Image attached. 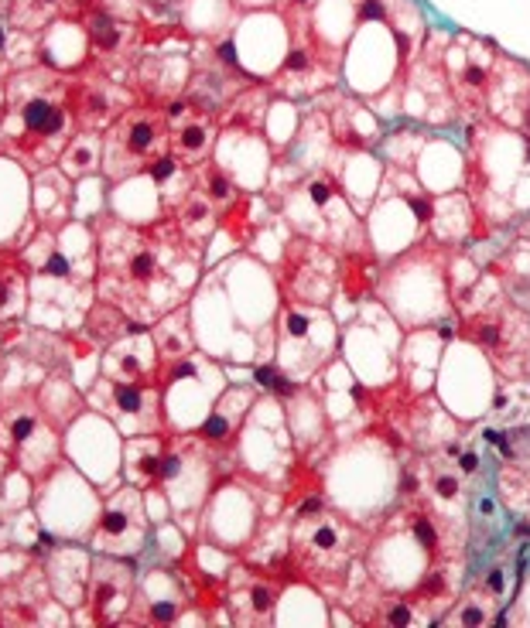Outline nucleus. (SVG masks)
Returning a JSON list of instances; mask_svg holds the SVG:
<instances>
[{
	"label": "nucleus",
	"instance_id": "nucleus-1",
	"mask_svg": "<svg viewBox=\"0 0 530 628\" xmlns=\"http://www.w3.org/2000/svg\"><path fill=\"white\" fill-rule=\"evenodd\" d=\"M359 550H363V530L345 516L322 509L315 516L295 519L291 563L322 591L345 584V573Z\"/></svg>",
	"mask_w": 530,
	"mask_h": 628
},
{
	"label": "nucleus",
	"instance_id": "nucleus-2",
	"mask_svg": "<svg viewBox=\"0 0 530 628\" xmlns=\"http://www.w3.org/2000/svg\"><path fill=\"white\" fill-rule=\"evenodd\" d=\"M343 72V45L329 42L315 25L291 31V48H287L277 85L287 96H312L332 93Z\"/></svg>",
	"mask_w": 530,
	"mask_h": 628
},
{
	"label": "nucleus",
	"instance_id": "nucleus-3",
	"mask_svg": "<svg viewBox=\"0 0 530 628\" xmlns=\"http://www.w3.org/2000/svg\"><path fill=\"white\" fill-rule=\"evenodd\" d=\"M335 349V328H332L325 307L312 304H287L281 311V363L285 373H318L329 363Z\"/></svg>",
	"mask_w": 530,
	"mask_h": 628
},
{
	"label": "nucleus",
	"instance_id": "nucleus-4",
	"mask_svg": "<svg viewBox=\"0 0 530 628\" xmlns=\"http://www.w3.org/2000/svg\"><path fill=\"white\" fill-rule=\"evenodd\" d=\"M339 264H343V256L332 253L325 243L298 239L287 250L285 264V287L291 294V304H329L332 294L339 291Z\"/></svg>",
	"mask_w": 530,
	"mask_h": 628
},
{
	"label": "nucleus",
	"instance_id": "nucleus-5",
	"mask_svg": "<svg viewBox=\"0 0 530 628\" xmlns=\"http://www.w3.org/2000/svg\"><path fill=\"white\" fill-rule=\"evenodd\" d=\"M329 113V130L332 140L339 147H349V151H373L380 144V124L363 103L349 96H339V103L332 106Z\"/></svg>",
	"mask_w": 530,
	"mask_h": 628
},
{
	"label": "nucleus",
	"instance_id": "nucleus-6",
	"mask_svg": "<svg viewBox=\"0 0 530 628\" xmlns=\"http://www.w3.org/2000/svg\"><path fill=\"white\" fill-rule=\"evenodd\" d=\"M356 608V618H366L370 625H417L428 614L417 608L415 598L407 594H387V591H373V594H359L356 601H349Z\"/></svg>",
	"mask_w": 530,
	"mask_h": 628
},
{
	"label": "nucleus",
	"instance_id": "nucleus-7",
	"mask_svg": "<svg viewBox=\"0 0 530 628\" xmlns=\"http://www.w3.org/2000/svg\"><path fill=\"white\" fill-rule=\"evenodd\" d=\"M390 35H394V45H397V65L401 72L411 65L415 52L425 42V15L417 11L411 0H390Z\"/></svg>",
	"mask_w": 530,
	"mask_h": 628
},
{
	"label": "nucleus",
	"instance_id": "nucleus-8",
	"mask_svg": "<svg viewBox=\"0 0 530 628\" xmlns=\"http://www.w3.org/2000/svg\"><path fill=\"white\" fill-rule=\"evenodd\" d=\"M376 284V256L366 243L359 246H349L343 253V264H339V291L349 297V301H359L366 297V291H373Z\"/></svg>",
	"mask_w": 530,
	"mask_h": 628
},
{
	"label": "nucleus",
	"instance_id": "nucleus-9",
	"mask_svg": "<svg viewBox=\"0 0 530 628\" xmlns=\"http://www.w3.org/2000/svg\"><path fill=\"white\" fill-rule=\"evenodd\" d=\"M240 417H244V410H233V414H226V406H219V410H213L209 417L202 420L199 437L205 441V444H230L233 434H236V424H240Z\"/></svg>",
	"mask_w": 530,
	"mask_h": 628
},
{
	"label": "nucleus",
	"instance_id": "nucleus-10",
	"mask_svg": "<svg viewBox=\"0 0 530 628\" xmlns=\"http://www.w3.org/2000/svg\"><path fill=\"white\" fill-rule=\"evenodd\" d=\"M244 604H246V612H250V618L267 622L274 614V608H277V587L267 584V581H254V584L246 587Z\"/></svg>",
	"mask_w": 530,
	"mask_h": 628
},
{
	"label": "nucleus",
	"instance_id": "nucleus-11",
	"mask_svg": "<svg viewBox=\"0 0 530 628\" xmlns=\"http://www.w3.org/2000/svg\"><path fill=\"white\" fill-rule=\"evenodd\" d=\"M161 140V124L158 120H137V124L130 126L127 134V151L134 154V157H144L147 151H155Z\"/></svg>",
	"mask_w": 530,
	"mask_h": 628
},
{
	"label": "nucleus",
	"instance_id": "nucleus-12",
	"mask_svg": "<svg viewBox=\"0 0 530 628\" xmlns=\"http://www.w3.org/2000/svg\"><path fill=\"white\" fill-rule=\"evenodd\" d=\"M431 492H435V499L445 505L462 503V478L452 475V472H435V475H431Z\"/></svg>",
	"mask_w": 530,
	"mask_h": 628
},
{
	"label": "nucleus",
	"instance_id": "nucleus-13",
	"mask_svg": "<svg viewBox=\"0 0 530 628\" xmlns=\"http://www.w3.org/2000/svg\"><path fill=\"white\" fill-rule=\"evenodd\" d=\"M318 0H285L281 11H285V21L291 25V31L308 28L312 25V15H315Z\"/></svg>",
	"mask_w": 530,
	"mask_h": 628
},
{
	"label": "nucleus",
	"instance_id": "nucleus-14",
	"mask_svg": "<svg viewBox=\"0 0 530 628\" xmlns=\"http://www.w3.org/2000/svg\"><path fill=\"white\" fill-rule=\"evenodd\" d=\"M205 195L219 202V205H226V202L236 198V184L230 182V174H223L219 168H209V174H205Z\"/></svg>",
	"mask_w": 530,
	"mask_h": 628
},
{
	"label": "nucleus",
	"instance_id": "nucleus-15",
	"mask_svg": "<svg viewBox=\"0 0 530 628\" xmlns=\"http://www.w3.org/2000/svg\"><path fill=\"white\" fill-rule=\"evenodd\" d=\"M209 147V126L202 124H188L182 134H178V151L182 154H202Z\"/></svg>",
	"mask_w": 530,
	"mask_h": 628
},
{
	"label": "nucleus",
	"instance_id": "nucleus-16",
	"mask_svg": "<svg viewBox=\"0 0 530 628\" xmlns=\"http://www.w3.org/2000/svg\"><path fill=\"white\" fill-rule=\"evenodd\" d=\"M353 7H356V25H370V21H380V25H387L390 17V0H353Z\"/></svg>",
	"mask_w": 530,
	"mask_h": 628
},
{
	"label": "nucleus",
	"instance_id": "nucleus-17",
	"mask_svg": "<svg viewBox=\"0 0 530 628\" xmlns=\"http://www.w3.org/2000/svg\"><path fill=\"white\" fill-rule=\"evenodd\" d=\"M52 113H55V106L48 99H31L28 106H25V126L42 134L45 126H48V120H52Z\"/></svg>",
	"mask_w": 530,
	"mask_h": 628
},
{
	"label": "nucleus",
	"instance_id": "nucleus-18",
	"mask_svg": "<svg viewBox=\"0 0 530 628\" xmlns=\"http://www.w3.org/2000/svg\"><path fill=\"white\" fill-rule=\"evenodd\" d=\"M114 400H116V406H120L124 414H141V410H144V393L137 390V386H130V383H116Z\"/></svg>",
	"mask_w": 530,
	"mask_h": 628
},
{
	"label": "nucleus",
	"instance_id": "nucleus-19",
	"mask_svg": "<svg viewBox=\"0 0 530 628\" xmlns=\"http://www.w3.org/2000/svg\"><path fill=\"white\" fill-rule=\"evenodd\" d=\"M93 42L100 48H116L120 45V28L106 15H96L93 17Z\"/></svg>",
	"mask_w": 530,
	"mask_h": 628
},
{
	"label": "nucleus",
	"instance_id": "nucleus-20",
	"mask_svg": "<svg viewBox=\"0 0 530 628\" xmlns=\"http://www.w3.org/2000/svg\"><path fill=\"white\" fill-rule=\"evenodd\" d=\"M506 567H503V563H496V567H489L486 571V581H483V594H486V598H493V601H500L503 598V591H506V581H510V577H506Z\"/></svg>",
	"mask_w": 530,
	"mask_h": 628
},
{
	"label": "nucleus",
	"instance_id": "nucleus-21",
	"mask_svg": "<svg viewBox=\"0 0 530 628\" xmlns=\"http://www.w3.org/2000/svg\"><path fill=\"white\" fill-rule=\"evenodd\" d=\"M452 622H462V625H486L489 622V608H486V601H465L462 604V612L459 614H452Z\"/></svg>",
	"mask_w": 530,
	"mask_h": 628
},
{
	"label": "nucleus",
	"instance_id": "nucleus-22",
	"mask_svg": "<svg viewBox=\"0 0 530 628\" xmlns=\"http://www.w3.org/2000/svg\"><path fill=\"white\" fill-rule=\"evenodd\" d=\"M100 526H103V533H106V536H124V533L130 530V516L124 513V509H110V513L103 516Z\"/></svg>",
	"mask_w": 530,
	"mask_h": 628
},
{
	"label": "nucleus",
	"instance_id": "nucleus-23",
	"mask_svg": "<svg viewBox=\"0 0 530 628\" xmlns=\"http://www.w3.org/2000/svg\"><path fill=\"white\" fill-rule=\"evenodd\" d=\"M151 274H155V253L151 250H141L134 260H130V277L134 280H151Z\"/></svg>",
	"mask_w": 530,
	"mask_h": 628
},
{
	"label": "nucleus",
	"instance_id": "nucleus-24",
	"mask_svg": "<svg viewBox=\"0 0 530 628\" xmlns=\"http://www.w3.org/2000/svg\"><path fill=\"white\" fill-rule=\"evenodd\" d=\"M182 472H185V458H182V454H165V458H161V475L158 478H165V482H175Z\"/></svg>",
	"mask_w": 530,
	"mask_h": 628
},
{
	"label": "nucleus",
	"instance_id": "nucleus-25",
	"mask_svg": "<svg viewBox=\"0 0 530 628\" xmlns=\"http://www.w3.org/2000/svg\"><path fill=\"white\" fill-rule=\"evenodd\" d=\"M175 171H178V161H175V157H158V161L151 164V178L158 184H165L168 178H175Z\"/></svg>",
	"mask_w": 530,
	"mask_h": 628
},
{
	"label": "nucleus",
	"instance_id": "nucleus-26",
	"mask_svg": "<svg viewBox=\"0 0 530 628\" xmlns=\"http://www.w3.org/2000/svg\"><path fill=\"white\" fill-rule=\"evenodd\" d=\"M151 618L155 622H175L178 618V601H155L151 604Z\"/></svg>",
	"mask_w": 530,
	"mask_h": 628
},
{
	"label": "nucleus",
	"instance_id": "nucleus-27",
	"mask_svg": "<svg viewBox=\"0 0 530 628\" xmlns=\"http://www.w3.org/2000/svg\"><path fill=\"white\" fill-rule=\"evenodd\" d=\"M486 441L493 447H500L503 454H506V458H514V444H510V431H496V427H489L486 431Z\"/></svg>",
	"mask_w": 530,
	"mask_h": 628
},
{
	"label": "nucleus",
	"instance_id": "nucleus-28",
	"mask_svg": "<svg viewBox=\"0 0 530 628\" xmlns=\"http://www.w3.org/2000/svg\"><path fill=\"white\" fill-rule=\"evenodd\" d=\"M215 55H219V62H223L226 69H236V72H240V55H236V45H233V42H219V48H215Z\"/></svg>",
	"mask_w": 530,
	"mask_h": 628
},
{
	"label": "nucleus",
	"instance_id": "nucleus-29",
	"mask_svg": "<svg viewBox=\"0 0 530 628\" xmlns=\"http://www.w3.org/2000/svg\"><path fill=\"white\" fill-rule=\"evenodd\" d=\"M274 376H277V365H271V363H264L254 369V383H257L260 390H271Z\"/></svg>",
	"mask_w": 530,
	"mask_h": 628
},
{
	"label": "nucleus",
	"instance_id": "nucleus-30",
	"mask_svg": "<svg viewBox=\"0 0 530 628\" xmlns=\"http://www.w3.org/2000/svg\"><path fill=\"white\" fill-rule=\"evenodd\" d=\"M45 274H52V277H65L69 274V260L65 256H48V264H45Z\"/></svg>",
	"mask_w": 530,
	"mask_h": 628
},
{
	"label": "nucleus",
	"instance_id": "nucleus-31",
	"mask_svg": "<svg viewBox=\"0 0 530 628\" xmlns=\"http://www.w3.org/2000/svg\"><path fill=\"white\" fill-rule=\"evenodd\" d=\"M31 431H35V420L21 417V420H17V424H15V441H28Z\"/></svg>",
	"mask_w": 530,
	"mask_h": 628
},
{
	"label": "nucleus",
	"instance_id": "nucleus-32",
	"mask_svg": "<svg viewBox=\"0 0 530 628\" xmlns=\"http://www.w3.org/2000/svg\"><path fill=\"white\" fill-rule=\"evenodd\" d=\"M459 468H462V475H475L479 472V454H462V461H459Z\"/></svg>",
	"mask_w": 530,
	"mask_h": 628
},
{
	"label": "nucleus",
	"instance_id": "nucleus-33",
	"mask_svg": "<svg viewBox=\"0 0 530 628\" xmlns=\"http://www.w3.org/2000/svg\"><path fill=\"white\" fill-rule=\"evenodd\" d=\"M62 124H65V120H62V110H55V113H52V120H48V126H45L42 134H45V137H55L58 130H62Z\"/></svg>",
	"mask_w": 530,
	"mask_h": 628
},
{
	"label": "nucleus",
	"instance_id": "nucleus-34",
	"mask_svg": "<svg viewBox=\"0 0 530 628\" xmlns=\"http://www.w3.org/2000/svg\"><path fill=\"white\" fill-rule=\"evenodd\" d=\"M89 110H93V113H103V110H106V99H103V96H93V99H89Z\"/></svg>",
	"mask_w": 530,
	"mask_h": 628
},
{
	"label": "nucleus",
	"instance_id": "nucleus-35",
	"mask_svg": "<svg viewBox=\"0 0 530 628\" xmlns=\"http://www.w3.org/2000/svg\"><path fill=\"white\" fill-rule=\"evenodd\" d=\"M124 369H127V373H137L141 365H137V359H134V355H127V359H124Z\"/></svg>",
	"mask_w": 530,
	"mask_h": 628
},
{
	"label": "nucleus",
	"instance_id": "nucleus-36",
	"mask_svg": "<svg viewBox=\"0 0 530 628\" xmlns=\"http://www.w3.org/2000/svg\"><path fill=\"white\" fill-rule=\"evenodd\" d=\"M7 297H11V291H7V284H0V307H7Z\"/></svg>",
	"mask_w": 530,
	"mask_h": 628
},
{
	"label": "nucleus",
	"instance_id": "nucleus-37",
	"mask_svg": "<svg viewBox=\"0 0 530 628\" xmlns=\"http://www.w3.org/2000/svg\"><path fill=\"white\" fill-rule=\"evenodd\" d=\"M0 45H4V31H0Z\"/></svg>",
	"mask_w": 530,
	"mask_h": 628
},
{
	"label": "nucleus",
	"instance_id": "nucleus-38",
	"mask_svg": "<svg viewBox=\"0 0 530 628\" xmlns=\"http://www.w3.org/2000/svg\"><path fill=\"white\" fill-rule=\"evenodd\" d=\"M45 4H55V0H45Z\"/></svg>",
	"mask_w": 530,
	"mask_h": 628
},
{
	"label": "nucleus",
	"instance_id": "nucleus-39",
	"mask_svg": "<svg viewBox=\"0 0 530 628\" xmlns=\"http://www.w3.org/2000/svg\"><path fill=\"white\" fill-rule=\"evenodd\" d=\"M527 386H530V383H527Z\"/></svg>",
	"mask_w": 530,
	"mask_h": 628
}]
</instances>
